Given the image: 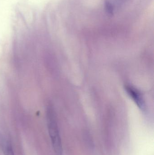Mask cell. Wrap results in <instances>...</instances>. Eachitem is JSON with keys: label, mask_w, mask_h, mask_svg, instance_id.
I'll list each match as a JSON object with an SVG mask.
<instances>
[{"label": "cell", "mask_w": 154, "mask_h": 155, "mask_svg": "<svg viewBox=\"0 0 154 155\" xmlns=\"http://www.w3.org/2000/svg\"><path fill=\"white\" fill-rule=\"evenodd\" d=\"M47 121L49 135L54 153L56 155H63L62 143L56 115L51 106L47 108Z\"/></svg>", "instance_id": "cell-1"}, {"label": "cell", "mask_w": 154, "mask_h": 155, "mask_svg": "<svg viewBox=\"0 0 154 155\" xmlns=\"http://www.w3.org/2000/svg\"><path fill=\"white\" fill-rule=\"evenodd\" d=\"M130 0H105L104 10L107 15L112 17L119 13Z\"/></svg>", "instance_id": "cell-2"}, {"label": "cell", "mask_w": 154, "mask_h": 155, "mask_svg": "<svg viewBox=\"0 0 154 155\" xmlns=\"http://www.w3.org/2000/svg\"><path fill=\"white\" fill-rule=\"evenodd\" d=\"M125 89L128 95L134 101L137 106L142 109H145V103L141 94L135 88L130 85L126 86Z\"/></svg>", "instance_id": "cell-3"}]
</instances>
